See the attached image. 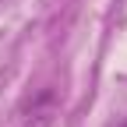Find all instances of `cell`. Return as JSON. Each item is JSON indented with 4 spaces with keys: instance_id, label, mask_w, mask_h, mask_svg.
Wrapping results in <instances>:
<instances>
[{
    "instance_id": "obj_1",
    "label": "cell",
    "mask_w": 127,
    "mask_h": 127,
    "mask_svg": "<svg viewBox=\"0 0 127 127\" xmlns=\"http://www.w3.org/2000/svg\"><path fill=\"white\" fill-rule=\"evenodd\" d=\"M53 117H57V95L46 88V92H39L35 99L25 106L21 127H53Z\"/></svg>"
}]
</instances>
